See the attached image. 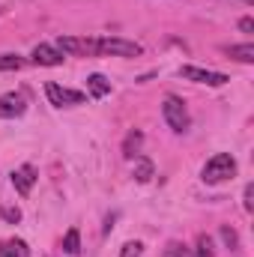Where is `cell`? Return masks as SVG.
Listing matches in <instances>:
<instances>
[{
  "instance_id": "obj_16",
  "label": "cell",
  "mask_w": 254,
  "mask_h": 257,
  "mask_svg": "<svg viewBox=\"0 0 254 257\" xmlns=\"http://www.w3.org/2000/svg\"><path fill=\"white\" fill-rule=\"evenodd\" d=\"M194 257H215V251H212V239H209L206 233L197 236V242H194Z\"/></svg>"
},
{
  "instance_id": "obj_4",
  "label": "cell",
  "mask_w": 254,
  "mask_h": 257,
  "mask_svg": "<svg viewBox=\"0 0 254 257\" xmlns=\"http://www.w3.org/2000/svg\"><path fill=\"white\" fill-rule=\"evenodd\" d=\"M45 96H48V102H51L54 108H75V105H84V102H87V93L60 87V84H54V81L45 84Z\"/></svg>"
},
{
  "instance_id": "obj_7",
  "label": "cell",
  "mask_w": 254,
  "mask_h": 257,
  "mask_svg": "<svg viewBox=\"0 0 254 257\" xmlns=\"http://www.w3.org/2000/svg\"><path fill=\"white\" fill-rule=\"evenodd\" d=\"M36 180H39V177H36V168H33V165H21L18 171H12V186H15V192L21 194V197L30 194V189H33Z\"/></svg>"
},
{
  "instance_id": "obj_15",
  "label": "cell",
  "mask_w": 254,
  "mask_h": 257,
  "mask_svg": "<svg viewBox=\"0 0 254 257\" xmlns=\"http://www.w3.org/2000/svg\"><path fill=\"white\" fill-rule=\"evenodd\" d=\"M24 63L27 60L21 54H0V72H18Z\"/></svg>"
},
{
  "instance_id": "obj_18",
  "label": "cell",
  "mask_w": 254,
  "mask_h": 257,
  "mask_svg": "<svg viewBox=\"0 0 254 257\" xmlns=\"http://www.w3.org/2000/svg\"><path fill=\"white\" fill-rule=\"evenodd\" d=\"M221 239H224V245H227V248H236V245H239V236H236V230H233V227H227V224L221 227Z\"/></svg>"
},
{
  "instance_id": "obj_2",
  "label": "cell",
  "mask_w": 254,
  "mask_h": 257,
  "mask_svg": "<svg viewBox=\"0 0 254 257\" xmlns=\"http://www.w3.org/2000/svg\"><path fill=\"white\" fill-rule=\"evenodd\" d=\"M144 48L132 39L120 36H99L96 39V57H141Z\"/></svg>"
},
{
  "instance_id": "obj_3",
  "label": "cell",
  "mask_w": 254,
  "mask_h": 257,
  "mask_svg": "<svg viewBox=\"0 0 254 257\" xmlns=\"http://www.w3.org/2000/svg\"><path fill=\"white\" fill-rule=\"evenodd\" d=\"M162 114H165V123L174 128V132H186L191 126L189 108L180 96H165V105H162Z\"/></svg>"
},
{
  "instance_id": "obj_1",
  "label": "cell",
  "mask_w": 254,
  "mask_h": 257,
  "mask_svg": "<svg viewBox=\"0 0 254 257\" xmlns=\"http://www.w3.org/2000/svg\"><path fill=\"white\" fill-rule=\"evenodd\" d=\"M236 174V159L230 156V153H215L206 165H203V171H200V180L206 183V186H215V183H224V180H230Z\"/></svg>"
},
{
  "instance_id": "obj_9",
  "label": "cell",
  "mask_w": 254,
  "mask_h": 257,
  "mask_svg": "<svg viewBox=\"0 0 254 257\" xmlns=\"http://www.w3.org/2000/svg\"><path fill=\"white\" fill-rule=\"evenodd\" d=\"M87 93H90L93 99H105V96L111 93V81H108L105 75H99V72H93V75L87 78Z\"/></svg>"
},
{
  "instance_id": "obj_21",
  "label": "cell",
  "mask_w": 254,
  "mask_h": 257,
  "mask_svg": "<svg viewBox=\"0 0 254 257\" xmlns=\"http://www.w3.org/2000/svg\"><path fill=\"white\" fill-rule=\"evenodd\" d=\"M242 206H245L248 212H251V209H254V186H251V183L245 186V200H242Z\"/></svg>"
},
{
  "instance_id": "obj_8",
  "label": "cell",
  "mask_w": 254,
  "mask_h": 257,
  "mask_svg": "<svg viewBox=\"0 0 254 257\" xmlns=\"http://www.w3.org/2000/svg\"><path fill=\"white\" fill-rule=\"evenodd\" d=\"M30 60L36 66H60L66 57H63V51L54 48V45H36L33 54H30Z\"/></svg>"
},
{
  "instance_id": "obj_10",
  "label": "cell",
  "mask_w": 254,
  "mask_h": 257,
  "mask_svg": "<svg viewBox=\"0 0 254 257\" xmlns=\"http://www.w3.org/2000/svg\"><path fill=\"white\" fill-rule=\"evenodd\" d=\"M0 257H30V248L24 239H3L0 242Z\"/></svg>"
},
{
  "instance_id": "obj_20",
  "label": "cell",
  "mask_w": 254,
  "mask_h": 257,
  "mask_svg": "<svg viewBox=\"0 0 254 257\" xmlns=\"http://www.w3.org/2000/svg\"><path fill=\"white\" fill-rule=\"evenodd\" d=\"M3 218L15 224V221H21V209L18 206H3Z\"/></svg>"
},
{
  "instance_id": "obj_14",
  "label": "cell",
  "mask_w": 254,
  "mask_h": 257,
  "mask_svg": "<svg viewBox=\"0 0 254 257\" xmlns=\"http://www.w3.org/2000/svg\"><path fill=\"white\" fill-rule=\"evenodd\" d=\"M141 144H144V135L135 128V132H129L126 135V141H123V156L126 159H135L138 156V150H141Z\"/></svg>"
},
{
  "instance_id": "obj_5",
  "label": "cell",
  "mask_w": 254,
  "mask_h": 257,
  "mask_svg": "<svg viewBox=\"0 0 254 257\" xmlns=\"http://www.w3.org/2000/svg\"><path fill=\"white\" fill-rule=\"evenodd\" d=\"M180 78L194 81V84H206V87H224L230 81L224 72H212V69H200V66H180Z\"/></svg>"
},
{
  "instance_id": "obj_13",
  "label": "cell",
  "mask_w": 254,
  "mask_h": 257,
  "mask_svg": "<svg viewBox=\"0 0 254 257\" xmlns=\"http://www.w3.org/2000/svg\"><path fill=\"white\" fill-rule=\"evenodd\" d=\"M63 251L66 254H81V230L78 227H69L66 230V236H63Z\"/></svg>"
},
{
  "instance_id": "obj_23",
  "label": "cell",
  "mask_w": 254,
  "mask_h": 257,
  "mask_svg": "<svg viewBox=\"0 0 254 257\" xmlns=\"http://www.w3.org/2000/svg\"><path fill=\"white\" fill-rule=\"evenodd\" d=\"M114 218H117V215H108V221H105V233H111V227H114Z\"/></svg>"
},
{
  "instance_id": "obj_11",
  "label": "cell",
  "mask_w": 254,
  "mask_h": 257,
  "mask_svg": "<svg viewBox=\"0 0 254 257\" xmlns=\"http://www.w3.org/2000/svg\"><path fill=\"white\" fill-rule=\"evenodd\" d=\"M153 177H156V165H153L147 156H138V159H135V180H138V183H150Z\"/></svg>"
},
{
  "instance_id": "obj_17",
  "label": "cell",
  "mask_w": 254,
  "mask_h": 257,
  "mask_svg": "<svg viewBox=\"0 0 254 257\" xmlns=\"http://www.w3.org/2000/svg\"><path fill=\"white\" fill-rule=\"evenodd\" d=\"M186 254H189V248L183 242H168L165 251H162V257H186Z\"/></svg>"
},
{
  "instance_id": "obj_12",
  "label": "cell",
  "mask_w": 254,
  "mask_h": 257,
  "mask_svg": "<svg viewBox=\"0 0 254 257\" xmlns=\"http://www.w3.org/2000/svg\"><path fill=\"white\" fill-rule=\"evenodd\" d=\"M224 54H227V57H233V60H239V63H254V45H251V42L227 45V48H224Z\"/></svg>"
},
{
  "instance_id": "obj_22",
  "label": "cell",
  "mask_w": 254,
  "mask_h": 257,
  "mask_svg": "<svg viewBox=\"0 0 254 257\" xmlns=\"http://www.w3.org/2000/svg\"><path fill=\"white\" fill-rule=\"evenodd\" d=\"M239 30H242V33H251L254 30V18H242V21H239Z\"/></svg>"
},
{
  "instance_id": "obj_6",
  "label": "cell",
  "mask_w": 254,
  "mask_h": 257,
  "mask_svg": "<svg viewBox=\"0 0 254 257\" xmlns=\"http://www.w3.org/2000/svg\"><path fill=\"white\" fill-rule=\"evenodd\" d=\"M27 111V99L21 96V93H3L0 96V117L3 120H15V117H21Z\"/></svg>"
},
{
  "instance_id": "obj_19",
  "label": "cell",
  "mask_w": 254,
  "mask_h": 257,
  "mask_svg": "<svg viewBox=\"0 0 254 257\" xmlns=\"http://www.w3.org/2000/svg\"><path fill=\"white\" fill-rule=\"evenodd\" d=\"M141 254H144V245L141 242H126L120 248V257H141Z\"/></svg>"
}]
</instances>
